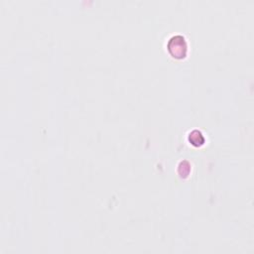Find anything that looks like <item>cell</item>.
<instances>
[{"mask_svg":"<svg viewBox=\"0 0 254 254\" xmlns=\"http://www.w3.org/2000/svg\"><path fill=\"white\" fill-rule=\"evenodd\" d=\"M168 50L177 59L184 58L187 53V44L182 36L173 37L168 43Z\"/></svg>","mask_w":254,"mask_h":254,"instance_id":"1","label":"cell"}]
</instances>
